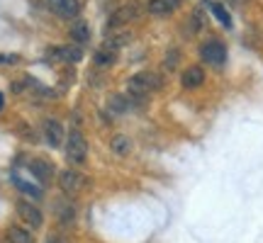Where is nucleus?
I'll return each instance as SVG.
<instances>
[{
    "mask_svg": "<svg viewBox=\"0 0 263 243\" xmlns=\"http://www.w3.org/2000/svg\"><path fill=\"white\" fill-rule=\"evenodd\" d=\"M139 15V8H137V3H129V5H122V8H117L110 15V27H122V25H129L132 19Z\"/></svg>",
    "mask_w": 263,
    "mask_h": 243,
    "instance_id": "0eeeda50",
    "label": "nucleus"
},
{
    "mask_svg": "<svg viewBox=\"0 0 263 243\" xmlns=\"http://www.w3.org/2000/svg\"><path fill=\"white\" fill-rule=\"evenodd\" d=\"M15 64H20L17 54H0V66H15Z\"/></svg>",
    "mask_w": 263,
    "mask_h": 243,
    "instance_id": "6ab92c4d",
    "label": "nucleus"
},
{
    "mask_svg": "<svg viewBox=\"0 0 263 243\" xmlns=\"http://www.w3.org/2000/svg\"><path fill=\"white\" fill-rule=\"evenodd\" d=\"M129 105H132L129 97H124V95H115L112 100H110V110H112V112H117V114H122V112H127V110H129Z\"/></svg>",
    "mask_w": 263,
    "mask_h": 243,
    "instance_id": "a211bd4d",
    "label": "nucleus"
},
{
    "mask_svg": "<svg viewBox=\"0 0 263 243\" xmlns=\"http://www.w3.org/2000/svg\"><path fill=\"white\" fill-rule=\"evenodd\" d=\"M210 10H212V15L219 19L222 27H232V15L227 12V8L222 5V3H210Z\"/></svg>",
    "mask_w": 263,
    "mask_h": 243,
    "instance_id": "dca6fc26",
    "label": "nucleus"
},
{
    "mask_svg": "<svg viewBox=\"0 0 263 243\" xmlns=\"http://www.w3.org/2000/svg\"><path fill=\"white\" fill-rule=\"evenodd\" d=\"M110 149H112V153H117V156H127L132 151V141L127 139L124 134H117V136L110 139Z\"/></svg>",
    "mask_w": 263,
    "mask_h": 243,
    "instance_id": "2eb2a0df",
    "label": "nucleus"
},
{
    "mask_svg": "<svg viewBox=\"0 0 263 243\" xmlns=\"http://www.w3.org/2000/svg\"><path fill=\"white\" fill-rule=\"evenodd\" d=\"M0 107H3V95H0Z\"/></svg>",
    "mask_w": 263,
    "mask_h": 243,
    "instance_id": "4be33fe9",
    "label": "nucleus"
},
{
    "mask_svg": "<svg viewBox=\"0 0 263 243\" xmlns=\"http://www.w3.org/2000/svg\"><path fill=\"white\" fill-rule=\"evenodd\" d=\"M95 64L100 66V68H107V66L115 64V51H110V49H98L95 51Z\"/></svg>",
    "mask_w": 263,
    "mask_h": 243,
    "instance_id": "f3484780",
    "label": "nucleus"
},
{
    "mask_svg": "<svg viewBox=\"0 0 263 243\" xmlns=\"http://www.w3.org/2000/svg\"><path fill=\"white\" fill-rule=\"evenodd\" d=\"M200 56H202V61H205V64L219 68V66H224V61H227V47L219 42V39H210V42H205V44H202V49H200Z\"/></svg>",
    "mask_w": 263,
    "mask_h": 243,
    "instance_id": "f03ea898",
    "label": "nucleus"
},
{
    "mask_svg": "<svg viewBox=\"0 0 263 243\" xmlns=\"http://www.w3.org/2000/svg\"><path fill=\"white\" fill-rule=\"evenodd\" d=\"M42 131H44V141H47L51 149H59L64 144V129H61V124L57 119H44Z\"/></svg>",
    "mask_w": 263,
    "mask_h": 243,
    "instance_id": "6e6552de",
    "label": "nucleus"
},
{
    "mask_svg": "<svg viewBox=\"0 0 263 243\" xmlns=\"http://www.w3.org/2000/svg\"><path fill=\"white\" fill-rule=\"evenodd\" d=\"M180 83H183V88H188V90L200 88V85L205 83V71H202L200 66H190V68H185V71H183V75H180Z\"/></svg>",
    "mask_w": 263,
    "mask_h": 243,
    "instance_id": "1a4fd4ad",
    "label": "nucleus"
},
{
    "mask_svg": "<svg viewBox=\"0 0 263 243\" xmlns=\"http://www.w3.org/2000/svg\"><path fill=\"white\" fill-rule=\"evenodd\" d=\"M5 238L10 243H34L32 234H29L27 229H22V226H8V231H5Z\"/></svg>",
    "mask_w": 263,
    "mask_h": 243,
    "instance_id": "4468645a",
    "label": "nucleus"
},
{
    "mask_svg": "<svg viewBox=\"0 0 263 243\" xmlns=\"http://www.w3.org/2000/svg\"><path fill=\"white\" fill-rule=\"evenodd\" d=\"M49 8L54 10L61 17H76L78 15V0H47Z\"/></svg>",
    "mask_w": 263,
    "mask_h": 243,
    "instance_id": "9d476101",
    "label": "nucleus"
},
{
    "mask_svg": "<svg viewBox=\"0 0 263 243\" xmlns=\"http://www.w3.org/2000/svg\"><path fill=\"white\" fill-rule=\"evenodd\" d=\"M81 56H83L81 44H68V47L47 49V61H54V64H73V61H81Z\"/></svg>",
    "mask_w": 263,
    "mask_h": 243,
    "instance_id": "20e7f679",
    "label": "nucleus"
},
{
    "mask_svg": "<svg viewBox=\"0 0 263 243\" xmlns=\"http://www.w3.org/2000/svg\"><path fill=\"white\" fill-rule=\"evenodd\" d=\"M15 212H17L20 219H22L27 226H32V229H39V226L44 224V214H42L39 207H34V202L20 199L17 205H15Z\"/></svg>",
    "mask_w": 263,
    "mask_h": 243,
    "instance_id": "7ed1b4c3",
    "label": "nucleus"
},
{
    "mask_svg": "<svg viewBox=\"0 0 263 243\" xmlns=\"http://www.w3.org/2000/svg\"><path fill=\"white\" fill-rule=\"evenodd\" d=\"M47 243H66L64 238H61V236H49L47 238Z\"/></svg>",
    "mask_w": 263,
    "mask_h": 243,
    "instance_id": "aec40b11",
    "label": "nucleus"
},
{
    "mask_svg": "<svg viewBox=\"0 0 263 243\" xmlns=\"http://www.w3.org/2000/svg\"><path fill=\"white\" fill-rule=\"evenodd\" d=\"M229 3H234V5H241V3H246V0H229Z\"/></svg>",
    "mask_w": 263,
    "mask_h": 243,
    "instance_id": "412c9836",
    "label": "nucleus"
},
{
    "mask_svg": "<svg viewBox=\"0 0 263 243\" xmlns=\"http://www.w3.org/2000/svg\"><path fill=\"white\" fill-rule=\"evenodd\" d=\"M0 243H10V241H8V238H5V241H0Z\"/></svg>",
    "mask_w": 263,
    "mask_h": 243,
    "instance_id": "5701e85b",
    "label": "nucleus"
},
{
    "mask_svg": "<svg viewBox=\"0 0 263 243\" xmlns=\"http://www.w3.org/2000/svg\"><path fill=\"white\" fill-rule=\"evenodd\" d=\"M59 185H61V190H64L68 197H73L85 187V178L78 173V170L68 168V170H64V173L59 175Z\"/></svg>",
    "mask_w": 263,
    "mask_h": 243,
    "instance_id": "39448f33",
    "label": "nucleus"
},
{
    "mask_svg": "<svg viewBox=\"0 0 263 243\" xmlns=\"http://www.w3.org/2000/svg\"><path fill=\"white\" fill-rule=\"evenodd\" d=\"M29 173L34 175V180H37L39 185H49L51 183V178H54V168H51V163L44 158H34L29 160Z\"/></svg>",
    "mask_w": 263,
    "mask_h": 243,
    "instance_id": "423d86ee",
    "label": "nucleus"
},
{
    "mask_svg": "<svg viewBox=\"0 0 263 243\" xmlns=\"http://www.w3.org/2000/svg\"><path fill=\"white\" fill-rule=\"evenodd\" d=\"M85 156H88V144H85V136L78 129H73L66 139V158L71 160L73 166H81L85 163Z\"/></svg>",
    "mask_w": 263,
    "mask_h": 243,
    "instance_id": "f257e3e1",
    "label": "nucleus"
},
{
    "mask_svg": "<svg viewBox=\"0 0 263 243\" xmlns=\"http://www.w3.org/2000/svg\"><path fill=\"white\" fill-rule=\"evenodd\" d=\"M12 185L17 187L20 192H25V195L34 197V199H42V195H44V190H42V185H34V183H27L25 178H20V175H15L12 173Z\"/></svg>",
    "mask_w": 263,
    "mask_h": 243,
    "instance_id": "f8f14e48",
    "label": "nucleus"
},
{
    "mask_svg": "<svg viewBox=\"0 0 263 243\" xmlns=\"http://www.w3.org/2000/svg\"><path fill=\"white\" fill-rule=\"evenodd\" d=\"M180 5V0H149V5H146V10H149L151 15H159V17H163V15H171V12H176Z\"/></svg>",
    "mask_w": 263,
    "mask_h": 243,
    "instance_id": "9b49d317",
    "label": "nucleus"
},
{
    "mask_svg": "<svg viewBox=\"0 0 263 243\" xmlns=\"http://www.w3.org/2000/svg\"><path fill=\"white\" fill-rule=\"evenodd\" d=\"M68 37L73 39V44H85L90 39V29H88L83 19H76L73 25L68 27Z\"/></svg>",
    "mask_w": 263,
    "mask_h": 243,
    "instance_id": "ddd939ff",
    "label": "nucleus"
}]
</instances>
